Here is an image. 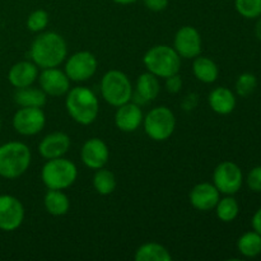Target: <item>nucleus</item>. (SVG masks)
Returning a JSON list of instances; mask_svg holds the SVG:
<instances>
[{
  "label": "nucleus",
  "mask_w": 261,
  "mask_h": 261,
  "mask_svg": "<svg viewBox=\"0 0 261 261\" xmlns=\"http://www.w3.org/2000/svg\"><path fill=\"white\" fill-rule=\"evenodd\" d=\"M30 56L38 68H58L68 56L66 41L56 32L41 33L31 45Z\"/></svg>",
  "instance_id": "f257e3e1"
},
{
  "label": "nucleus",
  "mask_w": 261,
  "mask_h": 261,
  "mask_svg": "<svg viewBox=\"0 0 261 261\" xmlns=\"http://www.w3.org/2000/svg\"><path fill=\"white\" fill-rule=\"evenodd\" d=\"M65 107L71 119L81 125H91L99 114V102L88 87H75L66 93Z\"/></svg>",
  "instance_id": "f03ea898"
},
{
  "label": "nucleus",
  "mask_w": 261,
  "mask_h": 261,
  "mask_svg": "<svg viewBox=\"0 0 261 261\" xmlns=\"http://www.w3.org/2000/svg\"><path fill=\"white\" fill-rule=\"evenodd\" d=\"M32 161L31 149L22 142L0 145V177L14 180L27 172Z\"/></svg>",
  "instance_id": "7ed1b4c3"
},
{
  "label": "nucleus",
  "mask_w": 261,
  "mask_h": 261,
  "mask_svg": "<svg viewBox=\"0 0 261 261\" xmlns=\"http://www.w3.org/2000/svg\"><path fill=\"white\" fill-rule=\"evenodd\" d=\"M143 63L147 70L157 78H168L181 69V58L168 45H155L145 53Z\"/></svg>",
  "instance_id": "20e7f679"
},
{
  "label": "nucleus",
  "mask_w": 261,
  "mask_h": 261,
  "mask_svg": "<svg viewBox=\"0 0 261 261\" xmlns=\"http://www.w3.org/2000/svg\"><path fill=\"white\" fill-rule=\"evenodd\" d=\"M78 168L70 160L60 157L47 160L41 170V180L51 190H65L75 182Z\"/></svg>",
  "instance_id": "39448f33"
},
{
  "label": "nucleus",
  "mask_w": 261,
  "mask_h": 261,
  "mask_svg": "<svg viewBox=\"0 0 261 261\" xmlns=\"http://www.w3.org/2000/svg\"><path fill=\"white\" fill-rule=\"evenodd\" d=\"M99 88H101L102 98L114 107H119L132 101L133 92H134L132 82L126 74L116 69H112L103 74Z\"/></svg>",
  "instance_id": "423d86ee"
},
{
  "label": "nucleus",
  "mask_w": 261,
  "mask_h": 261,
  "mask_svg": "<svg viewBox=\"0 0 261 261\" xmlns=\"http://www.w3.org/2000/svg\"><path fill=\"white\" fill-rule=\"evenodd\" d=\"M143 126L150 139L154 142H165L175 132V114L166 106L154 107L143 119Z\"/></svg>",
  "instance_id": "0eeeda50"
},
{
  "label": "nucleus",
  "mask_w": 261,
  "mask_h": 261,
  "mask_svg": "<svg viewBox=\"0 0 261 261\" xmlns=\"http://www.w3.org/2000/svg\"><path fill=\"white\" fill-rule=\"evenodd\" d=\"M244 182V173L236 163L231 161L219 163L213 172V185L224 195L239 193Z\"/></svg>",
  "instance_id": "6e6552de"
},
{
  "label": "nucleus",
  "mask_w": 261,
  "mask_h": 261,
  "mask_svg": "<svg viewBox=\"0 0 261 261\" xmlns=\"http://www.w3.org/2000/svg\"><path fill=\"white\" fill-rule=\"evenodd\" d=\"M98 68L97 58L89 51H78L68 58L65 73L73 82H87L96 74Z\"/></svg>",
  "instance_id": "1a4fd4ad"
},
{
  "label": "nucleus",
  "mask_w": 261,
  "mask_h": 261,
  "mask_svg": "<svg viewBox=\"0 0 261 261\" xmlns=\"http://www.w3.org/2000/svg\"><path fill=\"white\" fill-rule=\"evenodd\" d=\"M13 127L23 137H32L42 132L46 115L41 107H20L13 116Z\"/></svg>",
  "instance_id": "9d476101"
},
{
  "label": "nucleus",
  "mask_w": 261,
  "mask_h": 261,
  "mask_svg": "<svg viewBox=\"0 0 261 261\" xmlns=\"http://www.w3.org/2000/svg\"><path fill=\"white\" fill-rule=\"evenodd\" d=\"M24 221V206L13 195H0V229L13 232Z\"/></svg>",
  "instance_id": "9b49d317"
},
{
  "label": "nucleus",
  "mask_w": 261,
  "mask_h": 261,
  "mask_svg": "<svg viewBox=\"0 0 261 261\" xmlns=\"http://www.w3.org/2000/svg\"><path fill=\"white\" fill-rule=\"evenodd\" d=\"M201 36L195 27L184 25L176 32L173 48L181 59H195L201 54Z\"/></svg>",
  "instance_id": "f8f14e48"
},
{
  "label": "nucleus",
  "mask_w": 261,
  "mask_h": 261,
  "mask_svg": "<svg viewBox=\"0 0 261 261\" xmlns=\"http://www.w3.org/2000/svg\"><path fill=\"white\" fill-rule=\"evenodd\" d=\"M37 79L38 83H40V88L47 96H64L70 89V79L66 75L65 71L60 70L58 68L42 69Z\"/></svg>",
  "instance_id": "ddd939ff"
},
{
  "label": "nucleus",
  "mask_w": 261,
  "mask_h": 261,
  "mask_svg": "<svg viewBox=\"0 0 261 261\" xmlns=\"http://www.w3.org/2000/svg\"><path fill=\"white\" fill-rule=\"evenodd\" d=\"M81 160L91 170L105 167L110 160V150L106 143L99 138H91L81 149Z\"/></svg>",
  "instance_id": "4468645a"
},
{
  "label": "nucleus",
  "mask_w": 261,
  "mask_h": 261,
  "mask_svg": "<svg viewBox=\"0 0 261 261\" xmlns=\"http://www.w3.org/2000/svg\"><path fill=\"white\" fill-rule=\"evenodd\" d=\"M143 111L139 105L129 101L117 107L115 114V125L124 133H133L143 124Z\"/></svg>",
  "instance_id": "2eb2a0df"
},
{
  "label": "nucleus",
  "mask_w": 261,
  "mask_h": 261,
  "mask_svg": "<svg viewBox=\"0 0 261 261\" xmlns=\"http://www.w3.org/2000/svg\"><path fill=\"white\" fill-rule=\"evenodd\" d=\"M190 204L200 212H209L216 208L221 199L218 189L211 182H200L194 186L190 191Z\"/></svg>",
  "instance_id": "dca6fc26"
},
{
  "label": "nucleus",
  "mask_w": 261,
  "mask_h": 261,
  "mask_svg": "<svg viewBox=\"0 0 261 261\" xmlns=\"http://www.w3.org/2000/svg\"><path fill=\"white\" fill-rule=\"evenodd\" d=\"M70 138L63 132H54L46 135L38 144V152L45 160L60 158L68 153L70 148Z\"/></svg>",
  "instance_id": "f3484780"
},
{
  "label": "nucleus",
  "mask_w": 261,
  "mask_h": 261,
  "mask_svg": "<svg viewBox=\"0 0 261 261\" xmlns=\"http://www.w3.org/2000/svg\"><path fill=\"white\" fill-rule=\"evenodd\" d=\"M161 92L160 81L155 75L147 71L138 76L137 86H135V92H133L132 99L137 105H144L147 102L154 101Z\"/></svg>",
  "instance_id": "a211bd4d"
},
{
  "label": "nucleus",
  "mask_w": 261,
  "mask_h": 261,
  "mask_svg": "<svg viewBox=\"0 0 261 261\" xmlns=\"http://www.w3.org/2000/svg\"><path fill=\"white\" fill-rule=\"evenodd\" d=\"M38 66L33 61L15 63L8 71V81L14 88H25L37 81Z\"/></svg>",
  "instance_id": "6ab92c4d"
},
{
  "label": "nucleus",
  "mask_w": 261,
  "mask_h": 261,
  "mask_svg": "<svg viewBox=\"0 0 261 261\" xmlns=\"http://www.w3.org/2000/svg\"><path fill=\"white\" fill-rule=\"evenodd\" d=\"M208 102L211 109L218 115H228L236 107V96L226 87H217L209 93Z\"/></svg>",
  "instance_id": "aec40b11"
},
{
  "label": "nucleus",
  "mask_w": 261,
  "mask_h": 261,
  "mask_svg": "<svg viewBox=\"0 0 261 261\" xmlns=\"http://www.w3.org/2000/svg\"><path fill=\"white\" fill-rule=\"evenodd\" d=\"M43 205L48 214L54 217L65 216L70 209V200L63 190H51L48 189L43 198Z\"/></svg>",
  "instance_id": "412c9836"
},
{
  "label": "nucleus",
  "mask_w": 261,
  "mask_h": 261,
  "mask_svg": "<svg viewBox=\"0 0 261 261\" xmlns=\"http://www.w3.org/2000/svg\"><path fill=\"white\" fill-rule=\"evenodd\" d=\"M14 102L20 107H41L47 102V94L41 88H33L32 86L25 88H17L14 93Z\"/></svg>",
  "instance_id": "4be33fe9"
},
{
  "label": "nucleus",
  "mask_w": 261,
  "mask_h": 261,
  "mask_svg": "<svg viewBox=\"0 0 261 261\" xmlns=\"http://www.w3.org/2000/svg\"><path fill=\"white\" fill-rule=\"evenodd\" d=\"M193 73L198 81L211 84L218 79V65L206 56H196L193 63Z\"/></svg>",
  "instance_id": "5701e85b"
},
{
  "label": "nucleus",
  "mask_w": 261,
  "mask_h": 261,
  "mask_svg": "<svg viewBox=\"0 0 261 261\" xmlns=\"http://www.w3.org/2000/svg\"><path fill=\"white\" fill-rule=\"evenodd\" d=\"M134 259L137 261H171L170 251L157 242H147L138 247Z\"/></svg>",
  "instance_id": "b1692460"
},
{
  "label": "nucleus",
  "mask_w": 261,
  "mask_h": 261,
  "mask_svg": "<svg viewBox=\"0 0 261 261\" xmlns=\"http://www.w3.org/2000/svg\"><path fill=\"white\" fill-rule=\"evenodd\" d=\"M237 249L245 257H256L261 254V234L251 231L242 234L237 241Z\"/></svg>",
  "instance_id": "393cba45"
},
{
  "label": "nucleus",
  "mask_w": 261,
  "mask_h": 261,
  "mask_svg": "<svg viewBox=\"0 0 261 261\" xmlns=\"http://www.w3.org/2000/svg\"><path fill=\"white\" fill-rule=\"evenodd\" d=\"M93 188L99 195L106 196L114 193L116 189V177L114 172L105 167L96 170L93 176Z\"/></svg>",
  "instance_id": "a878e982"
},
{
  "label": "nucleus",
  "mask_w": 261,
  "mask_h": 261,
  "mask_svg": "<svg viewBox=\"0 0 261 261\" xmlns=\"http://www.w3.org/2000/svg\"><path fill=\"white\" fill-rule=\"evenodd\" d=\"M216 213L219 221L224 223L234 221L240 213V206L236 199L231 195H227L226 198L219 199L216 205Z\"/></svg>",
  "instance_id": "bb28decb"
},
{
  "label": "nucleus",
  "mask_w": 261,
  "mask_h": 261,
  "mask_svg": "<svg viewBox=\"0 0 261 261\" xmlns=\"http://www.w3.org/2000/svg\"><path fill=\"white\" fill-rule=\"evenodd\" d=\"M234 7L239 14L247 19L261 17V0H234Z\"/></svg>",
  "instance_id": "cd10ccee"
},
{
  "label": "nucleus",
  "mask_w": 261,
  "mask_h": 261,
  "mask_svg": "<svg viewBox=\"0 0 261 261\" xmlns=\"http://www.w3.org/2000/svg\"><path fill=\"white\" fill-rule=\"evenodd\" d=\"M256 86H257L256 76L251 73H244L237 78L236 92L239 96L247 97L255 91Z\"/></svg>",
  "instance_id": "c85d7f7f"
},
{
  "label": "nucleus",
  "mask_w": 261,
  "mask_h": 261,
  "mask_svg": "<svg viewBox=\"0 0 261 261\" xmlns=\"http://www.w3.org/2000/svg\"><path fill=\"white\" fill-rule=\"evenodd\" d=\"M48 24V13L43 9H37L28 15L27 28L31 32H42Z\"/></svg>",
  "instance_id": "c756f323"
},
{
  "label": "nucleus",
  "mask_w": 261,
  "mask_h": 261,
  "mask_svg": "<svg viewBox=\"0 0 261 261\" xmlns=\"http://www.w3.org/2000/svg\"><path fill=\"white\" fill-rule=\"evenodd\" d=\"M247 186L254 193H261V166L250 171L247 175Z\"/></svg>",
  "instance_id": "7c9ffc66"
},
{
  "label": "nucleus",
  "mask_w": 261,
  "mask_h": 261,
  "mask_svg": "<svg viewBox=\"0 0 261 261\" xmlns=\"http://www.w3.org/2000/svg\"><path fill=\"white\" fill-rule=\"evenodd\" d=\"M181 88H182V79L178 75V73L166 78V89H167L168 93H178Z\"/></svg>",
  "instance_id": "2f4dec72"
},
{
  "label": "nucleus",
  "mask_w": 261,
  "mask_h": 261,
  "mask_svg": "<svg viewBox=\"0 0 261 261\" xmlns=\"http://www.w3.org/2000/svg\"><path fill=\"white\" fill-rule=\"evenodd\" d=\"M143 3L152 12H162L168 7V0H143Z\"/></svg>",
  "instance_id": "473e14b6"
},
{
  "label": "nucleus",
  "mask_w": 261,
  "mask_h": 261,
  "mask_svg": "<svg viewBox=\"0 0 261 261\" xmlns=\"http://www.w3.org/2000/svg\"><path fill=\"white\" fill-rule=\"evenodd\" d=\"M199 102V96L196 93H189L185 98L181 102V107H182L185 111H191V110L195 109L198 106Z\"/></svg>",
  "instance_id": "72a5a7b5"
},
{
  "label": "nucleus",
  "mask_w": 261,
  "mask_h": 261,
  "mask_svg": "<svg viewBox=\"0 0 261 261\" xmlns=\"http://www.w3.org/2000/svg\"><path fill=\"white\" fill-rule=\"evenodd\" d=\"M251 224H252V228H254V231L257 232L259 234H261V208L254 214V217H252Z\"/></svg>",
  "instance_id": "f704fd0d"
},
{
  "label": "nucleus",
  "mask_w": 261,
  "mask_h": 261,
  "mask_svg": "<svg viewBox=\"0 0 261 261\" xmlns=\"http://www.w3.org/2000/svg\"><path fill=\"white\" fill-rule=\"evenodd\" d=\"M255 35H256L257 40L261 41V18L256 22V25H255Z\"/></svg>",
  "instance_id": "c9c22d12"
},
{
  "label": "nucleus",
  "mask_w": 261,
  "mask_h": 261,
  "mask_svg": "<svg viewBox=\"0 0 261 261\" xmlns=\"http://www.w3.org/2000/svg\"><path fill=\"white\" fill-rule=\"evenodd\" d=\"M116 4H121V5H129V4H134L137 3L138 0H114Z\"/></svg>",
  "instance_id": "e433bc0d"
},
{
  "label": "nucleus",
  "mask_w": 261,
  "mask_h": 261,
  "mask_svg": "<svg viewBox=\"0 0 261 261\" xmlns=\"http://www.w3.org/2000/svg\"><path fill=\"white\" fill-rule=\"evenodd\" d=\"M0 126H2V122H0Z\"/></svg>",
  "instance_id": "4c0bfd02"
},
{
  "label": "nucleus",
  "mask_w": 261,
  "mask_h": 261,
  "mask_svg": "<svg viewBox=\"0 0 261 261\" xmlns=\"http://www.w3.org/2000/svg\"><path fill=\"white\" fill-rule=\"evenodd\" d=\"M0 186H2V182H0Z\"/></svg>",
  "instance_id": "58836bf2"
}]
</instances>
